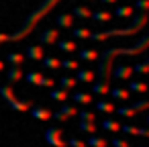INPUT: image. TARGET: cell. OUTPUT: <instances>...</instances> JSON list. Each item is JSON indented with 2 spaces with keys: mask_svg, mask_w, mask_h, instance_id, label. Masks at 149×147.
Wrapping results in <instances>:
<instances>
[{
  "mask_svg": "<svg viewBox=\"0 0 149 147\" xmlns=\"http://www.w3.org/2000/svg\"><path fill=\"white\" fill-rule=\"evenodd\" d=\"M145 23H147V13H141L139 19H137V23H135L133 27H129V29H112V31H104V33H94V31H92L90 39H92V41H106L108 37H116V35H118V37H127V35L137 33Z\"/></svg>",
  "mask_w": 149,
  "mask_h": 147,
  "instance_id": "6da1fadb",
  "label": "cell"
},
{
  "mask_svg": "<svg viewBox=\"0 0 149 147\" xmlns=\"http://www.w3.org/2000/svg\"><path fill=\"white\" fill-rule=\"evenodd\" d=\"M45 141L53 147H68L65 139H63V129L59 127H49L45 129Z\"/></svg>",
  "mask_w": 149,
  "mask_h": 147,
  "instance_id": "7a4b0ae2",
  "label": "cell"
},
{
  "mask_svg": "<svg viewBox=\"0 0 149 147\" xmlns=\"http://www.w3.org/2000/svg\"><path fill=\"white\" fill-rule=\"evenodd\" d=\"M78 106L76 104H63L59 110H55V112H51V118L53 121H59V123H63V121H70L72 116H78Z\"/></svg>",
  "mask_w": 149,
  "mask_h": 147,
  "instance_id": "3957f363",
  "label": "cell"
},
{
  "mask_svg": "<svg viewBox=\"0 0 149 147\" xmlns=\"http://www.w3.org/2000/svg\"><path fill=\"white\" fill-rule=\"evenodd\" d=\"M145 108H149V98L147 100H141V102H137V104H131V106H120L116 112L120 114V116H125V118H133V116H137L141 110H145Z\"/></svg>",
  "mask_w": 149,
  "mask_h": 147,
  "instance_id": "277c9868",
  "label": "cell"
},
{
  "mask_svg": "<svg viewBox=\"0 0 149 147\" xmlns=\"http://www.w3.org/2000/svg\"><path fill=\"white\" fill-rule=\"evenodd\" d=\"M59 41V29H47V31H43L41 33V37H39V45H53V43H57Z\"/></svg>",
  "mask_w": 149,
  "mask_h": 147,
  "instance_id": "5b68a950",
  "label": "cell"
},
{
  "mask_svg": "<svg viewBox=\"0 0 149 147\" xmlns=\"http://www.w3.org/2000/svg\"><path fill=\"white\" fill-rule=\"evenodd\" d=\"M25 57H27V59H33V61H41V59L45 57V49H43V45H31V47H27Z\"/></svg>",
  "mask_w": 149,
  "mask_h": 147,
  "instance_id": "8992f818",
  "label": "cell"
},
{
  "mask_svg": "<svg viewBox=\"0 0 149 147\" xmlns=\"http://www.w3.org/2000/svg\"><path fill=\"white\" fill-rule=\"evenodd\" d=\"M72 100H74V104L78 106H88V104H92L94 102V94L92 92H76L74 96H72Z\"/></svg>",
  "mask_w": 149,
  "mask_h": 147,
  "instance_id": "52a82bcc",
  "label": "cell"
},
{
  "mask_svg": "<svg viewBox=\"0 0 149 147\" xmlns=\"http://www.w3.org/2000/svg\"><path fill=\"white\" fill-rule=\"evenodd\" d=\"M114 76H116L118 80L127 82V80L133 76V65H129V63H118V65L114 68Z\"/></svg>",
  "mask_w": 149,
  "mask_h": 147,
  "instance_id": "ba28073f",
  "label": "cell"
},
{
  "mask_svg": "<svg viewBox=\"0 0 149 147\" xmlns=\"http://www.w3.org/2000/svg\"><path fill=\"white\" fill-rule=\"evenodd\" d=\"M108 94H110V98H114V100H123V102L131 100V92H129V88L114 86V88H110V90H108Z\"/></svg>",
  "mask_w": 149,
  "mask_h": 147,
  "instance_id": "9c48e42d",
  "label": "cell"
},
{
  "mask_svg": "<svg viewBox=\"0 0 149 147\" xmlns=\"http://www.w3.org/2000/svg\"><path fill=\"white\" fill-rule=\"evenodd\" d=\"M78 74H76V80L78 82H86V84H94L96 82V72H92V70H84V68H80V70H76Z\"/></svg>",
  "mask_w": 149,
  "mask_h": 147,
  "instance_id": "30bf717a",
  "label": "cell"
},
{
  "mask_svg": "<svg viewBox=\"0 0 149 147\" xmlns=\"http://www.w3.org/2000/svg\"><path fill=\"white\" fill-rule=\"evenodd\" d=\"M29 112H31V116L35 121H51V110H47L43 106H33Z\"/></svg>",
  "mask_w": 149,
  "mask_h": 147,
  "instance_id": "8fae6325",
  "label": "cell"
},
{
  "mask_svg": "<svg viewBox=\"0 0 149 147\" xmlns=\"http://www.w3.org/2000/svg\"><path fill=\"white\" fill-rule=\"evenodd\" d=\"M49 98H51V100H57V102H68V98H70V90H63V88H51Z\"/></svg>",
  "mask_w": 149,
  "mask_h": 147,
  "instance_id": "7c38bea8",
  "label": "cell"
},
{
  "mask_svg": "<svg viewBox=\"0 0 149 147\" xmlns=\"http://www.w3.org/2000/svg\"><path fill=\"white\" fill-rule=\"evenodd\" d=\"M90 19L94 23H110L112 21V13H108V10H92Z\"/></svg>",
  "mask_w": 149,
  "mask_h": 147,
  "instance_id": "4fadbf2b",
  "label": "cell"
},
{
  "mask_svg": "<svg viewBox=\"0 0 149 147\" xmlns=\"http://www.w3.org/2000/svg\"><path fill=\"white\" fill-rule=\"evenodd\" d=\"M57 82H59V88H63V90H74V88L80 84V82L76 80V76H61Z\"/></svg>",
  "mask_w": 149,
  "mask_h": 147,
  "instance_id": "5bb4252c",
  "label": "cell"
},
{
  "mask_svg": "<svg viewBox=\"0 0 149 147\" xmlns=\"http://www.w3.org/2000/svg\"><path fill=\"white\" fill-rule=\"evenodd\" d=\"M116 110L114 102H108V100H98L96 102V112H102V114H112Z\"/></svg>",
  "mask_w": 149,
  "mask_h": 147,
  "instance_id": "9a60e30c",
  "label": "cell"
},
{
  "mask_svg": "<svg viewBox=\"0 0 149 147\" xmlns=\"http://www.w3.org/2000/svg\"><path fill=\"white\" fill-rule=\"evenodd\" d=\"M57 29H74V17L72 15H59L55 19Z\"/></svg>",
  "mask_w": 149,
  "mask_h": 147,
  "instance_id": "2e32d148",
  "label": "cell"
},
{
  "mask_svg": "<svg viewBox=\"0 0 149 147\" xmlns=\"http://www.w3.org/2000/svg\"><path fill=\"white\" fill-rule=\"evenodd\" d=\"M133 13H135V8L131 4H120L114 8V17H118V19H129Z\"/></svg>",
  "mask_w": 149,
  "mask_h": 147,
  "instance_id": "e0dca14e",
  "label": "cell"
},
{
  "mask_svg": "<svg viewBox=\"0 0 149 147\" xmlns=\"http://www.w3.org/2000/svg\"><path fill=\"white\" fill-rule=\"evenodd\" d=\"M108 90H110L108 82H100V80H98V82L92 84V94H96V96H106Z\"/></svg>",
  "mask_w": 149,
  "mask_h": 147,
  "instance_id": "ac0fdd59",
  "label": "cell"
},
{
  "mask_svg": "<svg viewBox=\"0 0 149 147\" xmlns=\"http://www.w3.org/2000/svg\"><path fill=\"white\" fill-rule=\"evenodd\" d=\"M149 90L147 82H141V80H135V82H129V92H135V94H145Z\"/></svg>",
  "mask_w": 149,
  "mask_h": 147,
  "instance_id": "d6986e66",
  "label": "cell"
},
{
  "mask_svg": "<svg viewBox=\"0 0 149 147\" xmlns=\"http://www.w3.org/2000/svg\"><path fill=\"white\" fill-rule=\"evenodd\" d=\"M120 125L123 123H118V121H114V118H102V129L104 131H110V133H118L120 131Z\"/></svg>",
  "mask_w": 149,
  "mask_h": 147,
  "instance_id": "ffe728a7",
  "label": "cell"
},
{
  "mask_svg": "<svg viewBox=\"0 0 149 147\" xmlns=\"http://www.w3.org/2000/svg\"><path fill=\"white\" fill-rule=\"evenodd\" d=\"M100 57L98 49H80V59L82 61H96Z\"/></svg>",
  "mask_w": 149,
  "mask_h": 147,
  "instance_id": "44dd1931",
  "label": "cell"
},
{
  "mask_svg": "<svg viewBox=\"0 0 149 147\" xmlns=\"http://www.w3.org/2000/svg\"><path fill=\"white\" fill-rule=\"evenodd\" d=\"M57 49H59V51H65V53H74V51H78L80 47H78L76 41H57Z\"/></svg>",
  "mask_w": 149,
  "mask_h": 147,
  "instance_id": "7402d4cb",
  "label": "cell"
},
{
  "mask_svg": "<svg viewBox=\"0 0 149 147\" xmlns=\"http://www.w3.org/2000/svg\"><path fill=\"white\" fill-rule=\"evenodd\" d=\"M78 129H80V131H84V133H88V135H96L98 125H96V123H92V121H80Z\"/></svg>",
  "mask_w": 149,
  "mask_h": 147,
  "instance_id": "603a6c76",
  "label": "cell"
},
{
  "mask_svg": "<svg viewBox=\"0 0 149 147\" xmlns=\"http://www.w3.org/2000/svg\"><path fill=\"white\" fill-rule=\"evenodd\" d=\"M41 61H43V65H45L47 70H59V68H61V59H59V57H53V55L43 57Z\"/></svg>",
  "mask_w": 149,
  "mask_h": 147,
  "instance_id": "cb8c5ba5",
  "label": "cell"
},
{
  "mask_svg": "<svg viewBox=\"0 0 149 147\" xmlns=\"http://www.w3.org/2000/svg\"><path fill=\"white\" fill-rule=\"evenodd\" d=\"M21 78H23L21 65H10V70H8V82L15 84V82H21Z\"/></svg>",
  "mask_w": 149,
  "mask_h": 147,
  "instance_id": "d4e9b609",
  "label": "cell"
},
{
  "mask_svg": "<svg viewBox=\"0 0 149 147\" xmlns=\"http://www.w3.org/2000/svg\"><path fill=\"white\" fill-rule=\"evenodd\" d=\"M25 80H27L31 86H41L43 74H41V72H27V74H25Z\"/></svg>",
  "mask_w": 149,
  "mask_h": 147,
  "instance_id": "484cf974",
  "label": "cell"
},
{
  "mask_svg": "<svg viewBox=\"0 0 149 147\" xmlns=\"http://www.w3.org/2000/svg\"><path fill=\"white\" fill-rule=\"evenodd\" d=\"M120 131H123L125 135H131V137H141V127H135V125H131V123L120 125Z\"/></svg>",
  "mask_w": 149,
  "mask_h": 147,
  "instance_id": "4316f807",
  "label": "cell"
},
{
  "mask_svg": "<svg viewBox=\"0 0 149 147\" xmlns=\"http://www.w3.org/2000/svg\"><path fill=\"white\" fill-rule=\"evenodd\" d=\"M86 145L88 147H108V141L102 139V137H98V135H90L88 141H86Z\"/></svg>",
  "mask_w": 149,
  "mask_h": 147,
  "instance_id": "83f0119b",
  "label": "cell"
},
{
  "mask_svg": "<svg viewBox=\"0 0 149 147\" xmlns=\"http://www.w3.org/2000/svg\"><path fill=\"white\" fill-rule=\"evenodd\" d=\"M72 17H78V19H90L92 17V10L88 8V6H76L74 10H72Z\"/></svg>",
  "mask_w": 149,
  "mask_h": 147,
  "instance_id": "f1b7e54d",
  "label": "cell"
},
{
  "mask_svg": "<svg viewBox=\"0 0 149 147\" xmlns=\"http://www.w3.org/2000/svg\"><path fill=\"white\" fill-rule=\"evenodd\" d=\"M10 108L13 110H19V112H29L33 108V104L31 102H23V100H13L10 102Z\"/></svg>",
  "mask_w": 149,
  "mask_h": 147,
  "instance_id": "f546056e",
  "label": "cell"
},
{
  "mask_svg": "<svg viewBox=\"0 0 149 147\" xmlns=\"http://www.w3.org/2000/svg\"><path fill=\"white\" fill-rule=\"evenodd\" d=\"M0 96H2L8 104L13 102V100H17V96H15V92H13V88L8 86V84H4V86H0Z\"/></svg>",
  "mask_w": 149,
  "mask_h": 147,
  "instance_id": "4dcf8cb0",
  "label": "cell"
},
{
  "mask_svg": "<svg viewBox=\"0 0 149 147\" xmlns=\"http://www.w3.org/2000/svg\"><path fill=\"white\" fill-rule=\"evenodd\" d=\"M6 61H8L10 65H23L25 55H23V53H19V51H13V53H8V55H6Z\"/></svg>",
  "mask_w": 149,
  "mask_h": 147,
  "instance_id": "1f68e13d",
  "label": "cell"
},
{
  "mask_svg": "<svg viewBox=\"0 0 149 147\" xmlns=\"http://www.w3.org/2000/svg\"><path fill=\"white\" fill-rule=\"evenodd\" d=\"M72 35H74L76 39H90V35H92V31H90L88 27H76Z\"/></svg>",
  "mask_w": 149,
  "mask_h": 147,
  "instance_id": "d6a6232c",
  "label": "cell"
},
{
  "mask_svg": "<svg viewBox=\"0 0 149 147\" xmlns=\"http://www.w3.org/2000/svg\"><path fill=\"white\" fill-rule=\"evenodd\" d=\"M61 68H65V70H74V72H76V70H80V61L68 57V59H61Z\"/></svg>",
  "mask_w": 149,
  "mask_h": 147,
  "instance_id": "836d02e7",
  "label": "cell"
},
{
  "mask_svg": "<svg viewBox=\"0 0 149 147\" xmlns=\"http://www.w3.org/2000/svg\"><path fill=\"white\" fill-rule=\"evenodd\" d=\"M78 116H80V121H92V123H96V112H92V110H78Z\"/></svg>",
  "mask_w": 149,
  "mask_h": 147,
  "instance_id": "e575fe53",
  "label": "cell"
},
{
  "mask_svg": "<svg viewBox=\"0 0 149 147\" xmlns=\"http://www.w3.org/2000/svg\"><path fill=\"white\" fill-rule=\"evenodd\" d=\"M108 145H112V147H133L129 141H125V139H118V137H112V139L108 141Z\"/></svg>",
  "mask_w": 149,
  "mask_h": 147,
  "instance_id": "d590c367",
  "label": "cell"
},
{
  "mask_svg": "<svg viewBox=\"0 0 149 147\" xmlns=\"http://www.w3.org/2000/svg\"><path fill=\"white\" fill-rule=\"evenodd\" d=\"M65 143H68V147H88L86 141H82V139H78V137H70Z\"/></svg>",
  "mask_w": 149,
  "mask_h": 147,
  "instance_id": "8d00e7d4",
  "label": "cell"
},
{
  "mask_svg": "<svg viewBox=\"0 0 149 147\" xmlns=\"http://www.w3.org/2000/svg\"><path fill=\"white\" fill-rule=\"evenodd\" d=\"M135 10H141V13H147L149 10V0H135Z\"/></svg>",
  "mask_w": 149,
  "mask_h": 147,
  "instance_id": "74e56055",
  "label": "cell"
},
{
  "mask_svg": "<svg viewBox=\"0 0 149 147\" xmlns=\"http://www.w3.org/2000/svg\"><path fill=\"white\" fill-rule=\"evenodd\" d=\"M55 84H57V82H55L53 78H45V76H43V80H41V86H43V88H49V90L55 88Z\"/></svg>",
  "mask_w": 149,
  "mask_h": 147,
  "instance_id": "f35d334b",
  "label": "cell"
},
{
  "mask_svg": "<svg viewBox=\"0 0 149 147\" xmlns=\"http://www.w3.org/2000/svg\"><path fill=\"white\" fill-rule=\"evenodd\" d=\"M4 41H8V37H6V35H2V33H0V43H4Z\"/></svg>",
  "mask_w": 149,
  "mask_h": 147,
  "instance_id": "ab89813d",
  "label": "cell"
},
{
  "mask_svg": "<svg viewBox=\"0 0 149 147\" xmlns=\"http://www.w3.org/2000/svg\"><path fill=\"white\" fill-rule=\"evenodd\" d=\"M100 2H104V4H114L116 0H100Z\"/></svg>",
  "mask_w": 149,
  "mask_h": 147,
  "instance_id": "60d3db41",
  "label": "cell"
},
{
  "mask_svg": "<svg viewBox=\"0 0 149 147\" xmlns=\"http://www.w3.org/2000/svg\"><path fill=\"white\" fill-rule=\"evenodd\" d=\"M0 72H4V61H0Z\"/></svg>",
  "mask_w": 149,
  "mask_h": 147,
  "instance_id": "b9f144b4",
  "label": "cell"
},
{
  "mask_svg": "<svg viewBox=\"0 0 149 147\" xmlns=\"http://www.w3.org/2000/svg\"><path fill=\"white\" fill-rule=\"evenodd\" d=\"M145 123H147V125H149V114H147V116H145Z\"/></svg>",
  "mask_w": 149,
  "mask_h": 147,
  "instance_id": "7bdbcfd3",
  "label": "cell"
},
{
  "mask_svg": "<svg viewBox=\"0 0 149 147\" xmlns=\"http://www.w3.org/2000/svg\"><path fill=\"white\" fill-rule=\"evenodd\" d=\"M84 2H92V0H84Z\"/></svg>",
  "mask_w": 149,
  "mask_h": 147,
  "instance_id": "ee69618b",
  "label": "cell"
},
{
  "mask_svg": "<svg viewBox=\"0 0 149 147\" xmlns=\"http://www.w3.org/2000/svg\"><path fill=\"white\" fill-rule=\"evenodd\" d=\"M135 147H143V145H135Z\"/></svg>",
  "mask_w": 149,
  "mask_h": 147,
  "instance_id": "f6af8a7d",
  "label": "cell"
},
{
  "mask_svg": "<svg viewBox=\"0 0 149 147\" xmlns=\"http://www.w3.org/2000/svg\"><path fill=\"white\" fill-rule=\"evenodd\" d=\"M147 86H149V82H147Z\"/></svg>",
  "mask_w": 149,
  "mask_h": 147,
  "instance_id": "bcb514c9",
  "label": "cell"
}]
</instances>
